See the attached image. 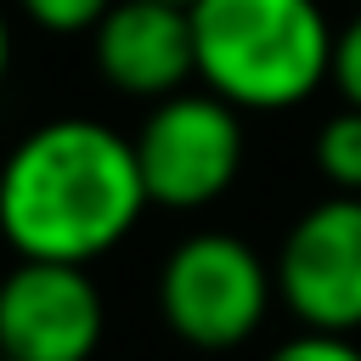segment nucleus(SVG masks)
Returning a JSON list of instances; mask_svg holds the SVG:
<instances>
[{"label":"nucleus","instance_id":"obj_1","mask_svg":"<svg viewBox=\"0 0 361 361\" xmlns=\"http://www.w3.org/2000/svg\"><path fill=\"white\" fill-rule=\"evenodd\" d=\"M147 203L135 141L85 113L34 124L0 175V226L17 259L90 265L141 226Z\"/></svg>","mask_w":361,"mask_h":361},{"label":"nucleus","instance_id":"obj_2","mask_svg":"<svg viewBox=\"0 0 361 361\" xmlns=\"http://www.w3.org/2000/svg\"><path fill=\"white\" fill-rule=\"evenodd\" d=\"M197 85L237 113H288L333 85L338 28L322 0H192Z\"/></svg>","mask_w":361,"mask_h":361},{"label":"nucleus","instance_id":"obj_3","mask_svg":"<svg viewBox=\"0 0 361 361\" xmlns=\"http://www.w3.org/2000/svg\"><path fill=\"white\" fill-rule=\"evenodd\" d=\"M276 271L231 231H192L158 265V316L192 350H237L271 316Z\"/></svg>","mask_w":361,"mask_h":361},{"label":"nucleus","instance_id":"obj_4","mask_svg":"<svg viewBox=\"0 0 361 361\" xmlns=\"http://www.w3.org/2000/svg\"><path fill=\"white\" fill-rule=\"evenodd\" d=\"M130 141L158 209H209L243 175V113L214 90H175L152 102Z\"/></svg>","mask_w":361,"mask_h":361},{"label":"nucleus","instance_id":"obj_5","mask_svg":"<svg viewBox=\"0 0 361 361\" xmlns=\"http://www.w3.org/2000/svg\"><path fill=\"white\" fill-rule=\"evenodd\" d=\"M276 299L305 333H361V197L310 203L276 248Z\"/></svg>","mask_w":361,"mask_h":361},{"label":"nucleus","instance_id":"obj_6","mask_svg":"<svg viewBox=\"0 0 361 361\" xmlns=\"http://www.w3.org/2000/svg\"><path fill=\"white\" fill-rule=\"evenodd\" d=\"M107 333V299L85 265L17 259L0 288L6 361H90Z\"/></svg>","mask_w":361,"mask_h":361},{"label":"nucleus","instance_id":"obj_7","mask_svg":"<svg viewBox=\"0 0 361 361\" xmlns=\"http://www.w3.org/2000/svg\"><path fill=\"white\" fill-rule=\"evenodd\" d=\"M90 56L107 90L130 102H164L197 79L192 51V11L169 0H118L90 28Z\"/></svg>","mask_w":361,"mask_h":361},{"label":"nucleus","instance_id":"obj_8","mask_svg":"<svg viewBox=\"0 0 361 361\" xmlns=\"http://www.w3.org/2000/svg\"><path fill=\"white\" fill-rule=\"evenodd\" d=\"M310 158L322 169V180L333 192H350L361 197V107H338L316 124V141H310Z\"/></svg>","mask_w":361,"mask_h":361},{"label":"nucleus","instance_id":"obj_9","mask_svg":"<svg viewBox=\"0 0 361 361\" xmlns=\"http://www.w3.org/2000/svg\"><path fill=\"white\" fill-rule=\"evenodd\" d=\"M118 0H17V11L45 34H90Z\"/></svg>","mask_w":361,"mask_h":361},{"label":"nucleus","instance_id":"obj_10","mask_svg":"<svg viewBox=\"0 0 361 361\" xmlns=\"http://www.w3.org/2000/svg\"><path fill=\"white\" fill-rule=\"evenodd\" d=\"M265 361H361V344L355 338H344V333H293V338H282Z\"/></svg>","mask_w":361,"mask_h":361},{"label":"nucleus","instance_id":"obj_11","mask_svg":"<svg viewBox=\"0 0 361 361\" xmlns=\"http://www.w3.org/2000/svg\"><path fill=\"white\" fill-rule=\"evenodd\" d=\"M333 90L344 96V107H361V6L338 28V45H333Z\"/></svg>","mask_w":361,"mask_h":361},{"label":"nucleus","instance_id":"obj_12","mask_svg":"<svg viewBox=\"0 0 361 361\" xmlns=\"http://www.w3.org/2000/svg\"><path fill=\"white\" fill-rule=\"evenodd\" d=\"M169 6H192V0H169Z\"/></svg>","mask_w":361,"mask_h":361}]
</instances>
